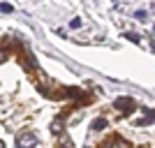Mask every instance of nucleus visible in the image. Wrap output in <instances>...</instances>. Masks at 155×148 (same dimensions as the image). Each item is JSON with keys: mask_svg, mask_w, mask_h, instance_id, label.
Here are the masks:
<instances>
[{"mask_svg": "<svg viewBox=\"0 0 155 148\" xmlns=\"http://www.w3.org/2000/svg\"><path fill=\"white\" fill-rule=\"evenodd\" d=\"M35 143H37V136L32 132H21L19 139H16V148H32Z\"/></svg>", "mask_w": 155, "mask_h": 148, "instance_id": "f257e3e1", "label": "nucleus"}, {"mask_svg": "<svg viewBox=\"0 0 155 148\" xmlns=\"http://www.w3.org/2000/svg\"><path fill=\"white\" fill-rule=\"evenodd\" d=\"M114 107L118 111H123V113H132L134 111V100L132 97H118L116 102H114Z\"/></svg>", "mask_w": 155, "mask_h": 148, "instance_id": "f03ea898", "label": "nucleus"}, {"mask_svg": "<svg viewBox=\"0 0 155 148\" xmlns=\"http://www.w3.org/2000/svg\"><path fill=\"white\" fill-rule=\"evenodd\" d=\"M107 127V118H95V120L91 123V130L93 132H97V130H104Z\"/></svg>", "mask_w": 155, "mask_h": 148, "instance_id": "7ed1b4c3", "label": "nucleus"}, {"mask_svg": "<svg viewBox=\"0 0 155 148\" xmlns=\"http://www.w3.org/2000/svg\"><path fill=\"white\" fill-rule=\"evenodd\" d=\"M148 123H155V111H148V116L137 120V125H148Z\"/></svg>", "mask_w": 155, "mask_h": 148, "instance_id": "20e7f679", "label": "nucleus"}, {"mask_svg": "<svg viewBox=\"0 0 155 148\" xmlns=\"http://www.w3.org/2000/svg\"><path fill=\"white\" fill-rule=\"evenodd\" d=\"M60 127H63V120H60V118H56V120L51 123V130L56 132V134H60Z\"/></svg>", "mask_w": 155, "mask_h": 148, "instance_id": "39448f33", "label": "nucleus"}, {"mask_svg": "<svg viewBox=\"0 0 155 148\" xmlns=\"http://www.w3.org/2000/svg\"><path fill=\"white\" fill-rule=\"evenodd\" d=\"M12 9H14V7L9 5V2H2V5H0V12H5V14H9Z\"/></svg>", "mask_w": 155, "mask_h": 148, "instance_id": "423d86ee", "label": "nucleus"}, {"mask_svg": "<svg viewBox=\"0 0 155 148\" xmlns=\"http://www.w3.org/2000/svg\"><path fill=\"white\" fill-rule=\"evenodd\" d=\"M70 28H74V30H77V28H81V19H72V21H70Z\"/></svg>", "mask_w": 155, "mask_h": 148, "instance_id": "0eeeda50", "label": "nucleus"}, {"mask_svg": "<svg viewBox=\"0 0 155 148\" xmlns=\"http://www.w3.org/2000/svg\"><path fill=\"white\" fill-rule=\"evenodd\" d=\"M134 16H137V21H143V19H146V16H148V14L143 12V9H139V12H137Z\"/></svg>", "mask_w": 155, "mask_h": 148, "instance_id": "6e6552de", "label": "nucleus"}, {"mask_svg": "<svg viewBox=\"0 0 155 148\" xmlns=\"http://www.w3.org/2000/svg\"><path fill=\"white\" fill-rule=\"evenodd\" d=\"M125 37H127L130 42H134V44H137V42H139V39H141V37H137V35H132V32H127V35H125Z\"/></svg>", "mask_w": 155, "mask_h": 148, "instance_id": "1a4fd4ad", "label": "nucleus"}, {"mask_svg": "<svg viewBox=\"0 0 155 148\" xmlns=\"http://www.w3.org/2000/svg\"><path fill=\"white\" fill-rule=\"evenodd\" d=\"M0 148H5V146H2V141H0Z\"/></svg>", "mask_w": 155, "mask_h": 148, "instance_id": "9d476101", "label": "nucleus"}]
</instances>
